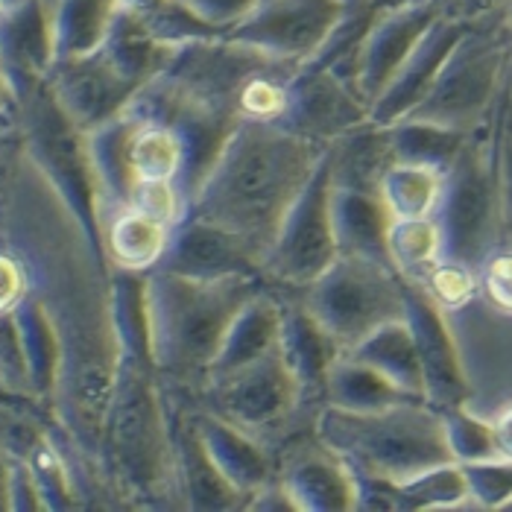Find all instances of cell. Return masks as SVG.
<instances>
[{
  "instance_id": "cell-6",
  "label": "cell",
  "mask_w": 512,
  "mask_h": 512,
  "mask_svg": "<svg viewBox=\"0 0 512 512\" xmlns=\"http://www.w3.org/2000/svg\"><path fill=\"white\" fill-rule=\"evenodd\" d=\"M27 153L39 176L53 188L56 199L74 214L91 246L103 252L100 237V185L94 173V158L88 132L62 109L47 79L18 94Z\"/></svg>"
},
{
  "instance_id": "cell-34",
  "label": "cell",
  "mask_w": 512,
  "mask_h": 512,
  "mask_svg": "<svg viewBox=\"0 0 512 512\" xmlns=\"http://www.w3.org/2000/svg\"><path fill=\"white\" fill-rule=\"evenodd\" d=\"M387 249H390V261L395 270L410 281H419L436 261L445 258L442 229L436 217L393 220L390 235H387Z\"/></svg>"
},
{
  "instance_id": "cell-30",
  "label": "cell",
  "mask_w": 512,
  "mask_h": 512,
  "mask_svg": "<svg viewBox=\"0 0 512 512\" xmlns=\"http://www.w3.org/2000/svg\"><path fill=\"white\" fill-rule=\"evenodd\" d=\"M445 194V173L425 164L393 161L381 176L378 197L387 205L393 220H422L436 217Z\"/></svg>"
},
{
  "instance_id": "cell-23",
  "label": "cell",
  "mask_w": 512,
  "mask_h": 512,
  "mask_svg": "<svg viewBox=\"0 0 512 512\" xmlns=\"http://www.w3.org/2000/svg\"><path fill=\"white\" fill-rule=\"evenodd\" d=\"M281 316H284V299L273 284H267L237 311L208 378L235 372L246 363H255L264 355L276 352Z\"/></svg>"
},
{
  "instance_id": "cell-12",
  "label": "cell",
  "mask_w": 512,
  "mask_h": 512,
  "mask_svg": "<svg viewBox=\"0 0 512 512\" xmlns=\"http://www.w3.org/2000/svg\"><path fill=\"white\" fill-rule=\"evenodd\" d=\"M442 12H448L442 3L425 0V3L390 9V12H378L372 18L346 74V82L355 88L357 97L369 109Z\"/></svg>"
},
{
  "instance_id": "cell-9",
  "label": "cell",
  "mask_w": 512,
  "mask_h": 512,
  "mask_svg": "<svg viewBox=\"0 0 512 512\" xmlns=\"http://www.w3.org/2000/svg\"><path fill=\"white\" fill-rule=\"evenodd\" d=\"M331 194H334L331 167L328 158L322 156L314 176L290 205L270 252L264 255L261 270L276 290L299 293L337 261L340 249L334 237Z\"/></svg>"
},
{
  "instance_id": "cell-14",
  "label": "cell",
  "mask_w": 512,
  "mask_h": 512,
  "mask_svg": "<svg viewBox=\"0 0 512 512\" xmlns=\"http://www.w3.org/2000/svg\"><path fill=\"white\" fill-rule=\"evenodd\" d=\"M366 120L369 106L357 97V91L346 79L331 68L305 65L290 82L284 115L276 123L328 147L334 138L346 135Z\"/></svg>"
},
{
  "instance_id": "cell-29",
  "label": "cell",
  "mask_w": 512,
  "mask_h": 512,
  "mask_svg": "<svg viewBox=\"0 0 512 512\" xmlns=\"http://www.w3.org/2000/svg\"><path fill=\"white\" fill-rule=\"evenodd\" d=\"M15 322L21 334V349L27 363V381L33 398H53L62 369V343L56 325L33 293L15 308Z\"/></svg>"
},
{
  "instance_id": "cell-15",
  "label": "cell",
  "mask_w": 512,
  "mask_h": 512,
  "mask_svg": "<svg viewBox=\"0 0 512 512\" xmlns=\"http://www.w3.org/2000/svg\"><path fill=\"white\" fill-rule=\"evenodd\" d=\"M47 85L62 103V109L74 118L85 132L100 129L132 106V100L144 91L129 77H123L109 62L103 50L53 62Z\"/></svg>"
},
{
  "instance_id": "cell-8",
  "label": "cell",
  "mask_w": 512,
  "mask_h": 512,
  "mask_svg": "<svg viewBox=\"0 0 512 512\" xmlns=\"http://www.w3.org/2000/svg\"><path fill=\"white\" fill-rule=\"evenodd\" d=\"M495 167L489 141H483V129H477L445 173V194L436 211L445 258L480 267L498 246L504 197Z\"/></svg>"
},
{
  "instance_id": "cell-46",
  "label": "cell",
  "mask_w": 512,
  "mask_h": 512,
  "mask_svg": "<svg viewBox=\"0 0 512 512\" xmlns=\"http://www.w3.org/2000/svg\"><path fill=\"white\" fill-rule=\"evenodd\" d=\"M507 510H510V512H512V504H510V507H507Z\"/></svg>"
},
{
  "instance_id": "cell-33",
  "label": "cell",
  "mask_w": 512,
  "mask_h": 512,
  "mask_svg": "<svg viewBox=\"0 0 512 512\" xmlns=\"http://www.w3.org/2000/svg\"><path fill=\"white\" fill-rule=\"evenodd\" d=\"M395 510H466L472 507V492L463 463H442L410 480L393 483Z\"/></svg>"
},
{
  "instance_id": "cell-13",
  "label": "cell",
  "mask_w": 512,
  "mask_h": 512,
  "mask_svg": "<svg viewBox=\"0 0 512 512\" xmlns=\"http://www.w3.org/2000/svg\"><path fill=\"white\" fill-rule=\"evenodd\" d=\"M404 319L416 337V349L425 372V398L436 410L472 404V381L460 355L448 314L422 290V284L404 278Z\"/></svg>"
},
{
  "instance_id": "cell-25",
  "label": "cell",
  "mask_w": 512,
  "mask_h": 512,
  "mask_svg": "<svg viewBox=\"0 0 512 512\" xmlns=\"http://www.w3.org/2000/svg\"><path fill=\"white\" fill-rule=\"evenodd\" d=\"M325 158L331 167L334 188L375 191V194H378L381 176L395 161L387 126H378L372 120L334 138L325 150Z\"/></svg>"
},
{
  "instance_id": "cell-43",
  "label": "cell",
  "mask_w": 512,
  "mask_h": 512,
  "mask_svg": "<svg viewBox=\"0 0 512 512\" xmlns=\"http://www.w3.org/2000/svg\"><path fill=\"white\" fill-rule=\"evenodd\" d=\"M15 103H18V91H15L12 79H9L3 62H0V120H3V115H6Z\"/></svg>"
},
{
  "instance_id": "cell-42",
  "label": "cell",
  "mask_w": 512,
  "mask_h": 512,
  "mask_svg": "<svg viewBox=\"0 0 512 512\" xmlns=\"http://www.w3.org/2000/svg\"><path fill=\"white\" fill-rule=\"evenodd\" d=\"M492 431H495V445H498V460H512V401L501 404L492 416Z\"/></svg>"
},
{
  "instance_id": "cell-35",
  "label": "cell",
  "mask_w": 512,
  "mask_h": 512,
  "mask_svg": "<svg viewBox=\"0 0 512 512\" xmlns=\"http://www.w3.org/2000/svg\"><path fill=\"white\" fill-rule=\"evenodd\" d=\"M445 436L451 445V454L457 463H483V460H498V445H495V431L489 416L474 413L472 404L448 407L439 410Z\"/></svg>"
},
{
  "instance_id": "cell-24",
  "label": "cell",
  "mask_w": 512,
  "mask_h": 512,
  "mask_svg": "<svg viewBox=\"0 0 512 512\" xmlns=\"http://www.w3.org/2000/svg\"><path fill=\"white\" fill-rule=\"evenodd\" d=\"M331 217H334V237L340 255H355L390 264V211L375 191H352V188H334L331 194Z\"/></svg>"
},
{
  "instance_id": "cell-19",
  "label": "cell",
  "mask_w": 512,
  "mask_h": 512,
  "mask_svg": "<svg viewBox=\"0 0 512 512\" xmlns=\"http://www.w3.org/2000/svg\"><path fill=\"white\" fill-rule=\"evenodd\" d=\"M191 416H194L205 451L211 454V460L217 463L223 477L246 498V504L276 480L278 466L261 439L240 431L229 419L205 410L202 404L191 407Z\"/></svg>"
},
{
  "instance_id": "cell-39",
  "label": "cell",
  "mask_w": 512,
  "mask_h": 512,
  "mask_svg": "<svg viewBox=\"0 0 512 512\" xmlns=\"http://www.w3.org/2000/svg\"><path fill=\"white\" fill-rule=\"evenodd\" d=\"M194 18L217 30L220 36L232 30L237 21H243L261 0H179Z\"/></svg>"
},
{
  "instance_id": "cell-38",
  "label": "cell",
  "mask_w": 512,
  "mask_h": 512,
  "mask_svg": "<svg viewBox=\"0 0 512 512\" xmlns=\"http://www.w3.org/2000/svg\"><path fill=\"white\" fill-rule=\"evenodd\" d=\"M480 299L498 316L512 319V246H495L477 267Z\"/></svg>"
},
{
  "instance_id": "cell-4",
  "label": "cell",
  "mask_w": 512,
  "mask_h": 512,
  "mask_svg": "<svg viewBox=\"0 0 512 512\" xmlns=\"http://www.w3.org/2000/svg\"><path fill=\"white\" fill-rule=\"evenodd\" d=\"M100 454L132 495L147 501L179 498L173 413L158 390V369L150 357L120 349Z\"/></svg>"
},
{
  "instance_id": "cell-18",
  "label": "cell",
  "mask_w": 512,
  "mask_h": 512,
  "mask_svg": "<svg viewBox=\"0 0 512 512\" xmlns=\"http://www.w3.org/2000/svg\"><path fill=\"white\" fill-rule=\"evenodd\" d=\"M278 483L296 512L357 510L355 472L325 445L296 448L278 466Z\"/></svg>"
},
{
  "instance_id": "cell-40",
  "label": "cell",
  "mask_w": 512,
  "mask_h": 512,
  "mask_svg": "<svg viewBox=\"0 0 512 512\" xmlns=\"http://www.w3.org/2000/svg\"><path fill=\"white\" fill-rule=\"evenodd\" d=\"M27 296H30L27 267L18 258L0 252V314H12Z\"/></svg>"
},
{
  "instance_id": "cell-11",
  "label": "cell",
  "mask_w": 512,
  "mask_h": 512,
  "mask_svg": "<svg viewBox=\"0 0 512 512\" xmlns=\"http://www.w3.org/2000/svg\"><path fill=\"white\" fill-rule=\"evenodd\" d=\"M355 0H261L223 39L305 68L337 33Z\"/></svg>"
},
{
  "instance_id": "cell-45",
  "label": "cell",
  "mask_w": 512,
  "mask_h": 512,
  "mask_svg": "<svg viewBox=\"0 0 512 512\" xmlns=\"http://www.w3.org/2000/svg\"><path fill=\"white\" fill-rule=\"evenodd\" d=\"M3 141H6V132L0 129V147H3Z\"/></svg>"
},
{
  "instance_id": "cell-3",
  "label": "cell",
  "mask_w": 512,
  "mask_h": 512,
  "mask_svg": "<svg viewBox=\"0 0 512 512\" xmlns=\"http://www.w3.org/2000/svg\"><path fill=\"white\" fill-rule=\"evenodd\" d=\"M314 439L360 477L401 483L442 463H454L442 413L416 398L381 410H346L322 404Z\"/></svg>"
},
{
  "instance_id": "cell-27",
  "label": "cell",
  "mask_w": 512,
  "mask_h": 512,
  "mask_svg": "<svg viewBox=\"0 0 512 512\" xmlns=\"http://www.w3.org/2000/svg\"><path fill=\"white\" fill-rule=\"evenodd\" d=\"M346 355H352L360 363L381 372L387 381H393L398 390L407 395L425 398V372L416 349V337L407 325V319H393L375 328L369 337H363ZM428 401V398H425Z\"/></svg>"
},
{
  "instance_id": "cell-31",
  "label": "cell",
  "mask_w": 512,
  "mask_h": 512,
  "mask_svg": "<svg viewBox=\"0 0 512 512\" xmlns=\"http://www.w3.org/2000/svg\"><path fill=\"white\" fill-rule=\"evenodd\" d=\"M401 401H416V395L398 390L381 372H375L372 366L360 363L346 352L334 360L328 381H325V395H322V404L346 407V410H381Z\"/></svg>"
},
{
  "instance_id": "cell-17",
  "label": "cell",
  "mask_w": 512,
  "mask_h": 512,
  "mask_svg": "<svg viewBox=\"0 0 512 512\" xmlns=\"http://www.w3.org/2000/svg\"><path fill=\"white\" fill-rule=\"evenodd\" d=\"M466 27H469V21H463L460 15L442 12L434 21V27L425 33V39L419 41L416 50L407 56V62L387 82V88L378 94V100L369 109V120L378 126H390L395 120L407 118L431 91L448 53L466 33Z\"/></svg>"
},
{
  "instance_id": "cell-16",
  "label": "cell",
  "mask_w": 512,
  "mask_h": 512,
  "mask_svg": "<svg viewBox=\"0 0 512 512\" xmlns=\"http://www.w3.org/2000/svg\"><path fill=\"white\" fill-rule=\"evenodd\" d=\"M156 270L188 278L264 276L261 258L240 237L199 217H185L173 226Z\"/></svg>"
},
{
  "instance_id": "cell-20",
  "label": "cell",
  "mask_w": 512,
  "mask_h": 512,
  "mask_svg": "<svg viewBox=\"0 0 512 512\" xmlns=\"http://www.w3.org/2000/svg\"><path fill=\"white\" fill-rule=\"evenodd\" d=\"M173 413V466L179 501L191 510H246V498L223 477L199 439L191 410Z\"/></svg>"
},
{
  "instance_id": "cell-26",
  "label": "cell",
  "mask_w": 512,
  "mask_h": 512,
  "mask_svg": "<svg viewBox=\"0 0 512 512\" xmlns=\"http://www.w3.org/2000/svg\"><path fill=\"white\" fill-rule=\"evenodd\" d=\"M170 232H173V226L144 214L141 208L120 205L115 208L109 226L100 232V237H103V252L115 261L118 270L150 273L164 258Z\"/></svg>"
},
{
  "instance_id": "cell-44",
  "label": "cell",
  "mask_w": 512,
  "mask_h": 512,
  "mask_svg": "<svg viewBox=\"0 0 512 512\" xmlns=\"http://www.w3.org/2000/svg\"><path fill=\"white\" fill-rule=\"evenodd\" d=\"M375 12H390V9H401V6H413V3H425V0H369Z\"/></svg>"
},
{
  "instance_id": "cell-21",
  "label": "cell",
  "mask_w": 512,
  "mask_h": 512,
  "mask_svg": "<svg viewBox=\"0 0 512 512\" xmlns=\"http://www.w3.org/2000/svg\"><path fill=\"white\" fill-rule=\"evenodd\" d=\"M0 62L18 94L47 79L56 53L50 15L41 0H9L0 12Z\"/></svg>"
},
{
  "instance_id": "cell-37",
  "label": "cell",
  "mask_w": 512,
  "mask_h": 512,
  "mask_svg": "<svg viewBox=\"0 0 512 512\" xmlns=\"http://www.w3.org/2000/svg\"><path fill=\"white\" fill-rule=\"evenodd\" d=\"M474 510H507L512 504V460L466 463Z\"/></svg>"
},
{
  "instance_id": "cell-10",
  "label": "cell",
  "mask_w": 512,
  "mask_h": 512,
  "mask_svg": "<svg viewBox=\"0 0 512 512\" xmlns=\"http://www.w3.org/2000/svg\"><path fill=\"white\" fill-rule=\"evenodd\" d=\"M199 395L205 410L229 419L264 445L293 422L302 404H308L278 349L235 372L208 378Z\"/></svg>"
},
{
  "instance_id": "cell-22",
  "label": "cell",
  "mask_w": 512,
  "mask_h": 512,
  "mask_svg": "<svg viewBox=\"0 0 512 512\" xmlns=\"http://www.w3.org/2000/svg\"><path fill=\"white\" fill-rule=\"evenodd\" d=\"M281 299H284V316H281L278 352L290 366L296 384L302 387L305 401H319V407H322L328 372H331L334 360L343 355V349L314 316L308 314V308L293 293H287Z\"/></svg>"
},
{
  "instance_id": "cell-5",
  "label": "cell",
  "mask_w": 512,
  "mask_h": 512,
  "mask_svg": "<svg viewBox=\"0 0 512 512\" xmlns=\"http://www.w3.org/2000/svg\"><path fill=\"white\" fill-rule=\"evenodd\" d=\"M510 65V12L469 21L466 33L448 53L431 91L407 118L451 126L460 132L483 129L501 91L510 88Z\"/></svg>"
},
{
  "instance_id": "cell-1",
  "label": "cell",
  "mask_w": 512,
  "mask_h": 512,
  "mask_svg": "<svg viewBox=\"0 0 512 512\" xmlns=\"http://www.w3.org/2000/svg\"><path fill=\"white\" fill-rule=\"evenodd\" d=\"M325 144L276 120H237L185 217H199L240 237L264 264L290 205L314 176Z\"/></svg>"
},
{
  "instance_id": "cell-2",
  "label": "cell",
  "mask_w": 512,
  "mask_h": 512,
  "mask_svg": "<svg viewBox=\"0 0 512 512\" xmlns=\"http://www.w3.org/2000/svg\"><path fill=\"white\" fill-rule=\"evenodd\" d=\"M267 284L264 276L188 278L150 270L147 328L158 375L199 390L211 375L237 311Z\"/></svg>"
},
{
  "instance_id": "cell-28",
  "label": "cell",
  "mask_w": 512,
  "mask_h": 512,
  "mask_svg": "<svg viewBox=\"0 0 512 512\" xmlns=\"http://www.w3.org/2000/svg\"><path fill=\"white\" fill-rule=\"evenodd\" d=\"M120 6L123 0H56L50 15L56 62L97 53L112 33Z\"/></svg>"
},
{
  "instance_id": "cell-32",
  "label": "cell",
  "mask_w": 512,
  "mask_h": 512,
  "mask_svg": "<svg viewBox=\"0 0 512 512\" xmlns=\"http://www.w3.org/2000/svg\"><path fill=\"white\" fill-rule=\"evenodd\" d=\"M390 132V147H393L395 161L407 164H425L448 173V167L463 153L466 141L474 132H460L451 126H439L428 120H395L387 126Z\"/></svg>"
},
{
  "instance_id": "cell-41",
  "label": "cell",
  "mask_w": 512,
  "mask_h": 512,
  "mask_svg": "<svg viewBox=\"0 0 512 512\" xmlns=\"http://www.w3.org/2000/svg\"><path fill=\"white\" fill-rule=\"evenodd\" d=\"M512 0H454L451 12L460 15L463 21H483V18H495L510 12Z\"/></svg>"
},
{
  "instance_id": "cell-7",
  "label": "cell",
  "mask_w": 512,
  "mask_h": 512,
  "mask_svg": "<svg viewBox=\"0 0 512 512\" xmlns=\"http://www.w3.org/2000/svg\"><path fill=\"white\" fill-rule=\"evenodd\" d=\"M293 296L343 352L384 322L404 316V276L390 264L355 255H337L322 276Z\"/></svg>"
},
{
  "instance_id": "cell-36",
  "label": "cell",
  "mask_w": 512,
  "mask_h": 512,
  "mask_svg": "<svg viewBox=\"0 0 512 512\" xmlns=\"http://www.w3.org/2000/svg\"><path fill=\"white\" fill-rule=\"evenodd\" d=\"M416 284H422V290L434 299L445 314L469 308L474 299L480 296L477 267H469V264L454 261V258L436 261L434 267L419 278Z\"/></svg>"
}]
</instances>
